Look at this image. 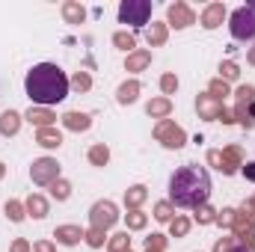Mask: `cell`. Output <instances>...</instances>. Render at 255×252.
Returning <instances> with one entry per match:
<instances>
[{"label":"cell","instance_id":"42","mask_svg":"<svg viewBox=\"0 0 255 252\" xmlns=\"http://www.w3.org/2000/svg\"><path fill=\"white\" fill-rule=\"evenodd\" d=\"M9 252H30V244L24 238H18V241H12V250Z\"/></svg>","mask_w":255,"mask_h":252},{"label":"cell","instance_id":"21","mask_svg":"<svg viewBox=\"0 0 255 252\" xmlns=\"http://www.w3.org/2000/svg\"><path fill=\"white\" fill-rule=\"evenodd\" d=\"M21 130V116L15 113V110H6L3 116H0V133L3 136H15Z\"/></svg>","mask_w":255,"mask_h":252},{"label":"cell","instance_id":"30","mask_svg":"<svg viewBox=\"0 0 255 252\" xmlns=\"http://www.w3.org/2000/svg\"><path fill=\"white\" fill-rule=\"evenodd\" d=\"M51 196H54L57 202H65V199L71 196V184H68L65 178H57V181L51 184Z\"/></svg>","mask_w":255,"mask_h":252},{"label":"cell","instance_id":"2","mask_svg":"<svg viewBox=\"0 0 255 252\" xmlns=\"http://www.w3.org/2000/svg\"><path fill=\"white\" fill-rule=\"evenodd\" d=\"M24 89H27V95H30L33 104L51 107V104H60L65 95H68V77H65V71L60 65L39 63L27 71Z\"/></svg>","mask_w":255,"mask_h":252},{"label":"cell","instance_id":"14","mask_svg":"<svg viewBox=\"0 0 255 252\" xmlns=\"http://www.w3.org/2000/svg\"><path fill=\"white\" fill-rule=\"evenodd\" d=\"M83 229L80 226H60L57 232H54V238H57V244H63V247H77L80 241H83Z\"/></svg>","mask_w":255,"mask_h":252},{"label":"cell","instance_id":"19","mask_svg":"<svg viewBox=\"0 0 255 252\" xmlns=\"http://www.w3.org/2000/svg\"><path fill=\"white\" fill-rule=\"evenodd\" d=\"M63 18L68 24H83V21H86V9H83L77 0H65L63 3Z\"/></svg>","mask_w":255,"mask_h":252},{"label":"cell","instance_id":"13","mask_svg":"<svg viewBox=\"0 0 255 252\" xmlns=\"http://www.w3.org/2000/svg\"><path fill=\"white\" fill-rule=\"evenodd\" d=\"M24 119H27L30 125H36V127H54V122H57V116H54L51 107H30Z\"/></svg>","mask_w":255,"mask_h":252},{"label":"cell","instance_id":"27","mask_svg":"<svg viewBox=\"0 0 255 252\" xmlns=\"http://www.w3.org/2000/svg\"><path fill=\"white\" fill-rule=\"evenodd\" d=\"M208 95H211L214 101H220V104H223V98L229 95V83H226L223 77H214V80L208 83Z\"/></svg>","mask_w":255,"mask_h":252},{"label":"cell","instance_id":"16","mask_svg":"<svg viewBox=\"0 0 255 252\" xmlns=\"http://www.w3.org/2000/svg\"><path fill=\"white\" fill-rule=\"evenodd\" d=\"M148 199V187L145 184H133V187L125 190V205L128 211H139V205Z\"/></svg>","mask_w":255,"mask_h":252},{"label":"cell","instance_id":"44","mask_svg":"<svg viewBox=\"0 0 255 252\" xmlns=\"http://www.w3.org/2000/svg\"><path fill=\"white\" fill-rule=\"evenodd\" d=\"M241 211H244V214H250V217L255 220V196H250V199L244 202V208H241Z\"/></svg>","mask_w":255,"mask_h":252},{"label":"cell","instance_id":"28","mask_svg":"<svg viewBox=\"0 0 255 252\" xmlns=\"http://www.w3.org/2000/svg\"><path fill=\"white\" fill-rule=\"evenodd\" d=\"M6 217H9L12 223H21V220L27 217V208H24L21 202H15V199H9V202H6Z\"/></svg>","mask_w":255,"mask_h":252},{"label":"cell","instance_id":"37","mask_svg":"<svg viewBox=\"0 0 255 252\" xmlns=\"http://www.w3.org/2000/svg\"><path fill=\"white\" fill-rule=\"evenodd\" d=\"M160 89H163V95H175V89H178V77H175L172 71H166V74L160 77Z\"/></svg>","mask_w":255,"mask_h":252},{"label":"cell","instance_id":"35","mask_svg":"<svg viewBox=\"0 0 255 252\" xmlns=\"http://www.w3.org/2000/svg\"><path fill=\"white\" fill-rule=\"evenodd\" d=\"M169 232H172V238H184V235L190 232V220H187V217H175V220L169 223Z\"/></svg>","mask_w":255,"mask_h":252},{"label":"cell","instance_id":"1","mask_svg":"<svg viewBox=\"0 0 255 252\" xmlns=\"http://www.w3.org/2000/svg\"><path fill=\"white\" fill-rule=\"evenodd\" d=\"M208 196H211V175L205 166H178L169 178V205L172 208H202L208 205Z\"/></svg>","mask_w":255,"mask_h":252},{"label":"cell","instance_id":"32","mask_svg":"<svg viewBox=\"0 0 255 252\" xmlns=\"http://www.w3.org/2000/svg\"><path fill=\"white\" fill-rule=\"evenodd\" d=\"M68 86H71V89H77V92H86V89L92 86V77H89L86 71H77V74L68 80Z\"/></svg>","mask_w":255,"mask_h":252},{"label":"cell","instance_id":"11","mask_svg":"<svg viewBox=\"0 0 255 252\" xmlns=\"http://www.w3.org/2000/svg\"><path fill=\"white\" fill-rule=\"evenodd\" d=\"M166 21H169V27H175V30H184V27L196 24V12H193L187 3L175 0V3L166 9Z\"/></svg>","mask_w":255,"mask_h":252},{"label":"cell","instance_id":"38","mask_svg":"<svg viewBox=\"0 0 255 252\" xmlns=\"http://www.w3.org/2000/svg\"><path fill=\"white\" fill-rule=\"evenodd\" d=\"M83 241H86L92 250H101V247H104V232H101V229H89V232L83 235Z\"/></svg>","mask_w":255,"mask_h":252},{"label":"cell","instance_id":"36","mask_svg":"<svg viewBox=\"0 0 255 252\" xmlns=\"http://www.w3.org/2000/svg\"><path fill=\"white\" fill-rule=\"evenodd\" d=\"M220 77L229 83V80H238L241 77V68H238V63H232V60H226V63L220 65Z\"/></svg>","mask_w":255,"mask_h":252},{"label":"cell","instance_id":"29","mask_svg":"<svg viewBox=\"0 0 255 252\" xmlns=\"http://www.w3.org/2000/svg\"><path fill=\"white\" fill-rule=\"evenodd\" d=\"M113 45L122 48V51H128V54H133L136 39H133V33H113Z\"/></svg>","mask_w":255,"mask_h":252},{"label":"cell","instance_id":"45","mask_svg":"<svg viewBox=\"0 0 255 252\" xmlns=\"http://www.w3.org/2000/svg\"><path fill=\"white\" fill-rule=\"evenodd\" d=\"M241 169H244V175H247V181H253V184H255V163H244Z\"/></svg>","mask_w":255,"mask_h":252},{"label":"cell","instance_id":"25","mask_svg":"<svg viewBox=\"0 0 255 252\" xmlns=\"http://www.w3.org/2000/svg\"><path fill=\"white\" fill-rule=\"evenodd\" d=\"M86 157H89V163H92V166H107V163H110V148H107L104 142H98V145H92V148H89V154H86Z\"/></svg>","mask_w":255,"mask_h":252},{"label":"cell","instance_id":"46","mask_svg":"<svg viewBox=\"0 0 255 252\" xmlns=\"http://www.w3.org/2000/svg\"><path fill=\"white\" fill-rule=\"evenodd\" d=\"M250 63L255 65V48H253V51H250Z\"/></svg>","mask_w":255,"mask_h":252},{"label":"cell","instance_id":"23","mask_svg":"<svg viewBox=\"0 0 255 252\" xmlns=\"http://www.w3.org/2000/svg\"><path fill=\"white\" fill-rule=\"evenodd\" d=\"M148 65H151V54L148 51H133V54H128V60H125L128 71H142Z\"/></svg>","mask_w":255,"mask_h":252},{"label":"cell","instance_id":"41","mask_svg":"<svg viewBox=\"0 0 255 252\" xmlns=\"http://www.w3.org/2000/svg\"><path fill=\"white\" fill-rule=\"evenodd\" d=\"M145 247H154V250H166V238L163 235H151V238H145Z\"/></svg>","mask_w":255,"mask_h":252},{"label":"cell","instance_id":"20","mask_svg":"<svg viewBox=\"0 0 255 252\" xmlns=\"http://www.w3.org/2000/svg\"><path fill=\"white\" fill-rule=\"evenodd\" d=\"M145 113H148L151 119H166V116L172 113V101H169V98H151L148 107H145Z\"/></svg>","mask_w":255,"mask_h":252},{"label":"cell","instance_id":"22","mask_svg":"<svg viewBox=\"0 0 255 252\" xmlns=\"http://www.w3.org/2000/svg\"><path fill=\"white\" fill-rule=\"evenodd\" d=\"M139 98V83L136 80H125L119 89H116V101L119 104H133Z\"/></svg>","mask_w":255,"mask_h":252},{"label":"cell","instance_id":"47","mask_svg":"<svg viewBox=\"0 0 255 252\" xmlns=\"http://www.w3.org/2000/svg\"><path fill=\"white\" fill-rule=\"evenodd\" d=\"M235 252H255V250H247V247H238Z\"/></svg>","mask_w":255,"mask_h":252},{"label":"cell","instance_id":"43","mask_svg":"<svg viewBox=\"0 0 255 252\" xmlns=\"http://www.w3.org/2000/svg\"><path fill=\"white\" fill-rule=\"evenodd\" d=\"M33 252H57V250H54V244H51V241H39V244L33 247Z\"/></svg>","mask_w":255,"mask_h":252},{"label":"cell","instance_id":"50","mask_svg":"<svg viewBox=\"0 0 255 252\" xmlns=\"http://www.w3.org/2000/svg\"><path fill=\"white\" fill-rule=\"evenodd\" d=\"M250 9H253V12H255V3H250Z\"/></svg>","mask_w":255,"mask_h":252},{"label":"cell","instance_id":"4","mask_svg":"<svg viewBox=\"0 0 255 252\" xmlns=\"http://www.w3.org/2000/svg\"><path fill=\"white\" fill-rule=\"evenodd\" d=\"M229 30L238 42H253L255 39V12L250 6H241L229 15Z\"/></svg>","mask_w":255,"mask_h":252},{"label":"cell","instance_id":"7","mask_svg":"<svg viewBox=\"0 0 255 252\" xmlns=\"http://www.w3.org/2000/svg\"><path fill=\"white\" fill-rule=\"evenodd\" d=\"M154 139H157L160 145H166V148H181V145L187 142V133H184V127L175 125L172 119H160V122L154 125Z\"/></svg>","mask_w":255,"mask_h":252},{"label":"cell","instance_id":"5","mask_svg":"<svg viewBox=\"0 0 255 252\" xmlns=\"http://www.w3.org/2000/svg\"><path fill=\"white\" fill-rule=\"evenodd\" d=\"M238 104H235V122H241L244 127H255V86H241L235 92Z\"/></svg>","mask_w":255,"mask_h":252},{"label":"cell","instance_id":"31","mask_svg":"<svg viewBox=\"0 0 255 252\" xmlns=\"http://www.w3.org/2000/svg\"><path fill=\"white\" fill-rule=\"evenodd\" d=\"M196 223H199V226H211V223H217V211H214L211 205L196 208Z\"/></svg>","mask_w":255,"mask_h":252},{"label":"cell","instance_id":"34","mask_svg":"<svg viewBox=\"0 0 255 252\" xmlns=\"http://www.w3.org/2000/svg\"><path fill=\"white\" fill-rule=\"evenodd\" d=\"M145 223H148V217H145L142 211H128V229H130V232L145 229Z\"/></svg>","mask_w":255,"mask_h":252},{"label":"cell","instance_id":"9","mask_svg":"<svg viewBox=\"0 0 255 252\" xmlns=\"http://www.w3.org/2000/svg\"><path fill=\"white\" fill-rule=\"evenodd\" d=\"M232 232H235V241H238V247L255 250V220L250 217V214L238 211V214H235V223H232Z\"/></svg>","mask_w":255,"mask_h":252},{"label":"cell","instance_id":"3","mask_svg":"<svg viewBox=\"0 0 255 252\" xmlns=\"http://www.w3.org/2000/svg\"><path fill=\"white\" fill-rule=\"evenodd\" d=\"M208 163L214 169H220L223 175H235L241 166H244V148L241 145H226L223 151H208Z\"/></svg>","mask_w":255,"mask_h":252},{"label":"cell","instance_id":"10","mask_svg":"<svg viewBox=\"0 0 255 252\" xmlns=\"http://www.w3.org/2000/svg\"><path fill=\"white\" fill-rule=\"evenodd\" d=\"M116 220H119V211H116L113 202H95L92 211H89V223H92V229L107 232V229L116 226Z\"/></svg>","mask_w":255,"mask_h":252},{"label":"cell","instance_id":"49","mask_svg":"<svg viewBox=\"0 0 255 252\" xmlns=\"http://www.w3.org/2000/svg\"><path fill=\"white\" fill-rule=\"evenodd\" d=\"M142 252H160V250H154V247H145V250H142Z\"/></svg>","mask_w":255,"mask_h":252},{"label":"cell","instance_id":"39","mask_svg":"<svg viewBox=\"0 0 255 252\" xmlns=\"http://www.w3.org/2000/svg\"><path fill=\"white\" fill-rule=\"evenodd\" d=\"M235 208H223V211H217V223L223 226V229H232V223H235Z\"/></svg>","mask_w":255,"mask_h":252},{"label":"cell","instance_id":"17","mask_svg":"<svg viewBox=\"0 0 255 252\" xmlns=\"http://www.w3.org/2000/svg\"><path fill=\"white\" fill-rule=\"evenodd\" d=\"M24 208H27V214H30L33 220L48 217V199H45V196H39V193H33V196L24 202Z\"/></svg>","mask_w":255,"mask_h":252},{"label":"cell","instance_id":"33","mask_svg":"<svg viewBox=\"0 0 255 252\" xmlns=\"http://www.w3.org/2000/svg\"><path fill=\"white\" fill-rule=\"evenodd\" d=\"M154 220L157 223H172L175 217H172V205L169 202H157L154 205Z\"/></svg>","mask_w":255,"mask_h":252},{"label":"cell","instance_id":"12","mask_svg":"<svg viewBox=\"0 0 255 252\" xmlns=\"http://www.w3.org/2000/svg\"><path fill=\"white\" fill-rule=\"evenodd\" d=\"M199 21H202L205 30H217V27L226 21V6H223V3H208V6L202 9V18H199Z\"/></svg>","mask_w":255,"mask_h":252},{"label":"cell","instance_id":"24","mask_svg":"<svg viewBox=\"0 0 255 252\" xmlns=\"http://www.w3.org/2000/svg\"><path fill=\"white\" fill-rule=\"evenodd\" d=\"M166 27H169V24L151 21V27H148V33H145V36H148V45H151V48H160V45L166 42V36H169V30H166Z\"/></svg>","mask_w":255,"mask_h":252},{"label":"cell","instance_id":"40","mask_svg":"<svg viewBox=\"0 0 255 252\" xmlns=\"http://www.w3.org/2000/svg\"><path fill=\"white\" fill-rule=\"evenodd\" d=\"M238 250V241H235V235L232 238H220L217 244H214V252H235Z\"/></svg>","mask_w":255,"mask_h":252},{"label":"cell","instance_id":"48","mask_svg":"<svg viewBox=\"0 0 255 252\" xmlns=\"http://www.w3.org/2000/svg\"><path fill=\"white\" fill-rule=\"evenodd\" d=\"M3 175H6V166H3V163H0V178H3Z\"/></svg>","mask_w":255,"mask_h":252},{"label":"cell","instance_id":"8","mask_svg":"<svg viewBox=\"0 0 255 252\" xmlns=\"http://www.w3.org/2000/svg\"><path fill=\"white\" fill-rule=\"evenodd\" d=\"M30 178H33V184H39V187H51V184L60 178V163H57L54 157H39V160L33 163V169H30Z\"/></svg>","mask_w":255,"mask_h":252},{"label":"cell","instance_id":"18","mask_svg":"<svg viewBox=\"0 0 255 252\" xmlns=\"http://www.w3.org/2000/svg\"><path fill=\"white\" fill-rule=\"evenodd\" d=\"M89 125H92V119L86 116V113H77V110H71V113H65L63 116V127H68V130H89Z\"/></svg>","mask_w":255,"mask_h":252},{"label":"cell","instance_id":"15","mask_svg":"<svg viewBox=\"0 0 255 252\" xmlns=\"http://www.w3.org/2000/svg\"><path fill=\"white\" fill-rule=\"evenodd\" d=\"M36 142H39L42 148H60V145H63V133H60L57 127H39V130H36Z\"/></svg>","mask_w":255,"mask_h":252},{"label":"cell","instance_id":"26","mask_svg":"<svg viewBox=\"0 0 255 252\" xmlns=\"http://www.w3.org/2000/svg\"><path fill=\"white\" fill-rule=\"evenodd\" d=\"M107 252H130V238H128V232H116V235L107 241Z\"/></svg>","mask_w":255,"mask_h":252},{"label":"cell","instance_id":"6","mask_svg":"<svg viewBox=\"0 0 255 252\" xmlns=\"http://www.w3.org/2000/svg\"><path fill=\"white\" fill-rule=\"evenodd\" d=\"M151 18V3L148 0H125L119 6V21L130 27H145Z\"/></svg>","mask_w":255,"mask_h":252}]
</instances>
